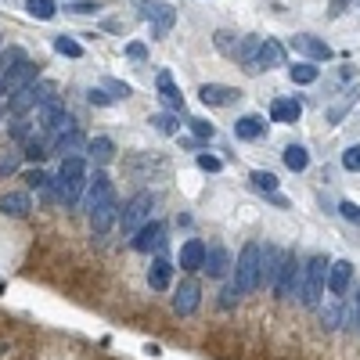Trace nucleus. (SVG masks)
Returning a JSON list of instances; mask_svg holds the SVG:
<instances>
[{"label": "nucleus", "instance_id": "09e8293b", "mask_svg": "<svg viewBox=\"0 0 360 360\" xmlns=\"http://www.w3.org/2000/svg\"><path fill=\"white\" fill-rule=\"evenodd\" d=\"M87 101H91V104H101V109H104V104H112V94H104V91L91 87V91H87Z\"/></svg>", "mask_w": 360, "mask_h": 360}, {"label": "nucleus", "instance_id": "39448f33", "mask_svg": "<svg viewBox=\"0 0 360 360\" xmlns=\"http://www.w3.org/2000/svg\"><path fill=\"white\" fill-rule=\"evenodd\" d=\"M40 126H44L47 141L54 144L58 137H65V134L76 130V119L61 109V101H54V104H44V109H40Z\"/></svg>", "mask_w": 360, "mask_h": 360}, {"label": "nucleus", "instance_id": "4468645a", "mask_svg": "<svg viewBox=\"0 0 360 360\" xmlns=\"http://www.w3.org/2000/svg\"><path fill=\"white\" fill-rule=\"evenodd\" d=\"M198 303H202V288H198V281H180V288L173 292V310L187 317V313L198 310Z\"/></svg>", "mask_w": 360, "mask_h": 360}, {"label": "nucleus", "instance_id": "20e7f679", "mask_svg": "<svg viewBox=\"0 0 360 360\" xmlns=\"http://www.w3.org/2000/svg\"><path fill=\"white\" fill-rule=\"evenodd\" d=\"M148 220H152V195H148V191L134 195L130 202H126V205L119 209V227H123V235H126V238H134V235H137V227H144Z\"/></svg>", "mask_w": 360, "mask_h": 360}, {"label": "nucleus", "instance_id": "9d476101", "mask_svg": "<svg viewBox=\"0 0 360 360\" xmlns=\"http://www.w3.org/2000/svg\"><path fill=\"white\" fill-rule=\"evenodd\" d=\"M281 267H285V252H281L278 245H267L263 256H260V285L278 288V281H281Z\"/></svg>", "mask_w": 360, "mask_h": 360}, {"label": "nucleus", "instance_id": "3c124183", "mask_svg": "<svg viewBox=\"0 0 360 360\" xmlns=\"http://www.w3.org/2000/svg\"><path fill=\"white\" fill-rule=\"evenodd\" d=\"M338 213H343L346 220H360V205H353V202H343V205H338Z\"/></svg>", "mask_w": 360, "mask_h": 360}, {"label": "nucleus", "instance_id": "f257e3e1", "mask_svg": "<svg viewBox=\"0 0 360 360\" xmlns=\"http://www.w3.org/2000/svg\"><path fill=\"white\" fill-rule=\"evenodd\" d=\"M58 101V83H51V79H44V83H29V87H22L18 94H11L8 97V112L15 116V119H22L26 112H33V109H44V104H54Z\"/></svg>", "mask_w": 360, "mask_h": 360}, {"label": "nucleus", "instance_id": "a211bd4d", "mask_svg": "<svg viewBox=\"0 0 360 360\" xmlns=\"http://www.w3.org/2000/svg\"><path fill=\"white\" fill-rule=\"evenodd\" d=\"M109 195H112V180H109V173H101V169H97L94 180H91V187H87V195H83V209L91 213V209L101 205Z\"/></svg>", "mask_w": 360, "mask_h": 360}, {"label": "nucleus", "instance_id": "423d86ee", "mask_svg": "<svg viewBox=\"0 0 360 360\" xmlns=\"http://www.w3.org/2000/svg\"><path fill=\"white\" fill-rule=\"evenodd\" d=\"M141 18L144 22H152V33L155 36H166L169 29H173V22H177V11L169 8V4H159V0H141Z\"/></svg>", "mask_w": 360, "mask_h": 360}, {"label": "nucleus", "instance_id": "f704fd0d", "mask_svg": "<svg viewBox=\"0 0 360 360\" xmlns=\"http://www.w3.org/2000/svg\"><path fill=\"white\" fill-rule=\"evenodd\" d=\"M54 51L65 54V58H83V44L72 36H54Z\"/></svg>", "mask_w": 360, "mask_h": 360}, {"label": "nucleus", "instance_id": "1a4fd4ad", "mask_svg": "<svg viewBox=\"0 0 360 360\" xmlns=\"http://www.w3.org/2000/svg\"><path fill=\"white\" fill-rule=\"evenodd\" d=\"M130 245L137 252H159L166 245V224L162 220H148L144 227H137V235L130 238Z\"/></svg>", "mask_w": 360, "mask_h": 360}, {"label": "nucleus", "instance_id": "6e6552de", "mask_svg": "<svg viewBox=\"0 0 360 360\" xmlns=\"http://www.w3.org/2000/svg\"><path fill=\"white\" fill-rule=\"evenodd\" d=\"M281 295V299H295V295L303 292V267L295 260V252H285V267H281V281L274 288Z\"/></svg>", "mask_w": 360, "mask_h": 360}, {"label": "nucleus", "instance_id": "4c0bfd02", "mask_svg": "<svg viewBox=\"0 0 360 360\" xmlns=\"http://www.w3.org/2000/svg\"><path fill=\"white\" fill-rule=\"evenodd\" d=\"M321 324H324V328H338V324H343V306H338V299L321 310Z\"/></svg>", "mask_w": 360, "mask_h": 360}, {"label": "nucleus", "instance_id": "bb28decb", "mask_svg": "<svg viewBox=\"0 0 360 360\" xmlns=\"http://www.w3.org/2000/svg\"><path fill=\"white\" fill-rule=\"evenodd\" d=\"M317 76H321V69H317L313 61H295V65H288V79L292 83H303V87H306V83H313Z\"/></svg>", "mask_w": 360, "mask_h": 360}, {"label": "nucleus", "instance_id": "9b49d317", "mask_svg": "<svg viewBox=\"0 0 360 360\" xmlns=\"http://www.w3.org/2000/svg\"><path fill=\"white\" fill-rule=\"evenodd\" d=\"M116 220H119V202H116V195H109L101 205L91 209V230H94V235H109V230L116 227Z\"/></svg>", "mask_w": 360, "mask_h": 360}, {"label": "nucleus", "instance_id": "72a5a7b5", "mask_svg": "<svg viewBox=\"0 0 360 360\" xmlns=\"http://www.w3.org/2000/svg\"><path fill=\"white\" fill-rule=\"evenodd\" d=\"M26 11H29L33 18H44V22H51V18L58 15L54 0H26Z\"/></svg>", "mask_w": 360, "mask_h": 360}, {"label": "nucleus", "instance_id": "473e14b6", "mask_svg": "<svg viewBox=\"0 0 360 360\" xmlns=\"http://www.w3.org/2000/svg\"><path fill=\"white\" fill-rule=\"evenodd\" d=\"M260 44H263V40H260V36H245V40H242V44H238V54H235V61H238V65H242V69H245V65H249V61H252V58H256V54H260Z\"/></svg>", "mask_w": 360, "mask_h": 360}, {"label": "nucleus", "instance_id": "6ab92c4d", "mask_svg": "<svg viewBox=\"0 0 360 360\" xmlns=\"http://www.w3.org/2000/svg\"><path fill=\"white\" fill-rule=\"evenodd\" d=\"M263 134H267V119L256 116V112H249V116H242L235 123V137L238 141H260Z\"/></svg>", "mask_w": 360, "mask_h": 360}, {"label": "nucleus", "instance_id": "79ce46f5", "mask_svg": "<svg viewBox=\"0 0 360 360\" xmlns=\"http://www.w3.org/2000/svg\"><path fill=\"white\" fill-rule=\"evenodd\" d=\"M101 8H104L101 0H76V4H69L72 15H94V11H101Z\"/></svg>", "mask_w": 360, "mask_h": 360}, {"label": "nucleus", "instance_id": "c9c22d12", "mask_svg": "<svg viewBox=\"0 0 360 360\" xmlns=\"http://www.w3.org/2000/svg\"><path fill=\"white\" fill-rule=\"evenodd\" d=\"M238 44H242V40H238L235 33H227V29H220V33H217V47H220L224 54L235 58V54H238Z\"/></svg>", "mask_w": 360, "mask_h": 360}, {"label": "nucleus", "instance_id": "0eeeda50", "mask_svg": "<svg viewBox=\"0 0 360 360\" xmlns=\"http://www.w3.org/2000/svg\"><path fill=\"white\" fill-rule=\"evenodd\" d=\"M278 65H285V47L278 44V40H270V36H267L263 44H260V54L245 65V72H249V76H260V72L278 69Z\"/></svg>", "mask_w": 360, "mask_h": 360}, {"label": "nucleus", "instance_id": "2f4dec72", "mask_svg": "<svg viewBox=\"0 0 360 360\" xmlns=\"http://www.w3.org/2000/svg\"><path fill=\"white\" fill-rule=\"evenodd\" d=\"M252 187H256V191H263V195H274L278 191V177L270 173V169H252Z\"/></svg>", "mask_w": 360, "mask_h": 360}, {"label": "nucleus", "instance_id": "f3484780", "mask_svg": "<svg viewBox=\"0 0 360 360\" xmlns=\"http://www.w3.org/2000/svg\"><path fill=\"white\" fill-rule=\"evenodd\" d=\"M202 267H205V242L187 238V242H184V249H180V270L195 274V270H202Z\"/></svg>", "mask_w": 360, "mask_h": 360}, {"label": "nucleus", "instance_id": "dca6fc26", "mask_svg": "<svg viewBox=\"0 0 360 360\" xmlns=\"http://www.w3.org/2000/svg\"><path fill=\"white\" fill-rule=\"evenodd\" d=\"M198 97H202L205 104H213V109H224V104H235L242 94H238L235 87H224V83H205V87L198 91Z\"/></svg>", "mask_w": 360, "mask_h": 360}, {"label": "nucleus", "instance_id": "393cba45", "mask_svg": "<svg viewBox=\"0 0 360 360\" xmlns=\"http://www.w3.org/2000/svg\"><path fill=\"white\" fill-rule=\"evenodd\" d=\"M58 180H87V159L83 155H65L58 166Z\"/></svg>", "mask_w": 360, "mask_h": 360}, {"label": "nucleus", "instance_id": "f8f14e48", "mask_svg": "<svg viewBox=\"0 0 360 360\" xmlns=\"http://www.w3.org/2000/svg\"><path fill=\"white\" fill-rule=\"evenodd\" d=\"M350 281H353V263L350 260H335L328 267V292L335 295V299H343V295L350 292Z\"/></svg>", "mask_w": 360, "mask_h": 360}, {"label": "nucleus", "instance_id": "a878e982", "mask_svg": "<svg viewBox=\"0 0 360 360\" xmlns=\"http://www.w3.org/2000/svg\"><path fill=\"white\" fill-rule=\"evenodd\" d=\"M285 166L292 169V173H303V169L310 166V152L303 144H288L285 148Z\"/></svg>", "mask_w": 360, "mask_h": 360}, {"label": "nucleus", "instance_id": "7c9ffc66", "mask_svg": "<svg viewBox=\"0 0 360 360\" xmlns=\"http://www.w3.org/2000/svg\"><path fill=\"white\" fill-rule=\"evenodd\" d=\"M51 148H54V152H61V159H65V155H79V148H83V134H79V130H72V134H65V137H58Z\"/></svg>", "mask_w": 360, "mask_h": 360}, {"label": "nucleus", "instance_id": "b1692460", "mask_svg": "<svg viewBox=\"0 0 360 360\" xmlns=\"http://www.w3.org/2000/svg\"><path fill=\"white\" fill-rule=\"evenodd\" d=\"M159 97L166 101V109H173V112L184 109V94L177 91V83H173L169 72H159Z\"/></svg>", "mask_w": 360, "mask_h": 360}, {"label": "nucleus", "instance_id": "a19ab883", "mask_svg": "<svg viewBox=\"0 0 360 360\" xmlns=\"http://www.w3.org/2000/svg\"><path fill=\"white\" fill-rule=\"evenodd\" d=\"M18 162H22V155H18V152H4V155H0V177L15 173V169H18Z\"/></svg>", "mask_w": 360, "mask_h": 360}, {"label": "nucleus", "instance_id": "ddd939ff", "mask_svg": "<svg viewBox=\"0 0 360 360\" xmlns=\"http://www.w3.org/2000/svg\"><path fill=\"white\" fill-rule=\"evenodd\" d=\"M36 79V65L26 58L22 65H15L11 72H8V79H4V87H0V97H11V94H18L22 87H29V83Z\"/></svg>", "mask_w": 360, "mask_h": 360}, {"label": "nucleus", "instance_id": "c756f323", "mask_svg": "<svg viewBox=\"0 0 360 360\" xmlns=\"http://www.w3.org/2000/svg\"><path fill=\"white\" fill-rule=\"evenodd\" d=\"M87 155H91L94 162H109V159L116 155V144H112L109 137H94V141L87 144Z\"/></svg>", "mask_w": 360, "mask_h": 360}, {"label": "nucleus", "instance_id": "49530a36", "mask_svg": "<svg viewBox=\"0 0 360 360\" xmlns=\"http://www.w3.org/2000/svg\"><path fill=\"white\" fill-rule=\"evenodd\" d=\"M26 180H29V187H47V184H51V177H47L40 166H36V169H29V173H26Z\"/></svg>", "mask_w": 360, "mask_h": 360}, {"label": "nucleus", "instance_id": "cd10ccee", "mask_svg": "<svg viewBox=\"0 0 360 360\" xmlns=\"http://www.w3.org/2000/svg\"><path fill=\"white\" fill-rule=\"evenodd\" d=\"M26 61V51L22 47H8V51H0V87H4V79L15 65H22Z\"/></svg>", "mask_w": 360, "mask_h": 360}, {"label": "nucleus", "instance_id": "603ef678", "mask_svg": "<svg viewBox=\"0 0 360 360\" xmlns=\"http://www.w3.org/2000/svg\"><path fill=\"white\" fill-rule=\"evenodd\" d=\"M346 4H350V0H335V11H343Z\"/></svg>", "mask_w": 360, "mask_h": 360}, {"label": "nucleus", "instance_id": "412c9836", "mask_svg": "<svg viewBox=\"0 0 360 360\" xmlns=\"http://www.w3.org/2000/svg\"><path fill=\"white\" fill-rule=\"evenodd\" d=\"M169 281H173V263H169L166 256L152 260V270H148V285H152L155 292H166Z\"/></svg>", "mask_w": 360, "mask_h": 360}, {"label": "nucleus", "instance_id": "2eb2a0df", "mask_svg": "<svg viewBox=\"0 0 360 360\" xmlns=\"http://www.w3.org/2000/svg\"><path fill=\"white\" fill-rule=\"evenodd\" d=\"M292 47L299 51V54H306L310 61H328L331 58V47L324 44V40H317V36H292Z\"/></svg>", "mask_w": 360, "mask_h": 360}, {"label": "nucleus", "instance_id": "ea45409f", "mask_svg": "<svg viewBox=\"0 0 360 360\" xmlns=\"http://www.w3.org/2000/svg\"><path fill=\"white\" fill-rule=\"evenodd\" d=\"M187 123H191V134H195V141H209V137L217 134V126H213V123H205V119H187Z\"/></svg>", "mask_w": 360, "mask_h": 360}, {"label": "nucleus", "instance_id": "de8ad7c7", "mask_svg": "<svg viewBox=\"0 0 360 360\" xmlns=\"http://www.w3.org/2000/svg\"><path fill=\"white\" fill-rule=\"evenodd\" d=\"M126 58H134V61H148V47L141 44V40H134V44H126Z\"/></svg>", "mask_w": 360, "mask_h": 360}, {"label": "nucleus", "instance_id": "a18cd8bd", "mask_svg": "<svg viewBox=\"0 0 360 360\" xmlns=\"http://www.w3.org/2000/svg\"><path fill=\"white\" fill-rule=\"evenodd\" d=\"M198 169H205V173H220V169H224V162L217 159V155H198Z\"/></svg>", "mask_w": 360, "mask_h": 360}, {"label": "nucleus", "instance_id": "37998d69", "mask_svg": "<svg viewBox=\"0 0 360 360\" xmlns=\"http://www.w3.org/2000/svg\"><path fill=\"white\" fill-rule=\"evenodd\" d=\"M343 166L350 169V173H357V169H360V144H353V148H346V152H343Z\"/></svg>", "mask_w": 360, "mask_h": 360}, {"label": "nucleus", "instance_id": "c03bdc74", "mask_svg": "<svg viewBox=\"0 0 360 360\" xmlns=\"http://www.w3.org/2000/svg\"><path fill=\"white\" fill-rule=\"evenodd\" d=\"M238 299H242V292H238V285H227V288L220 292V306H224V310H230V306H235Z\"/></svg>", "mask_w": 360, "mask_h": 360}, {"label": "nucleus", "instance_id": "5701e85b", "mask_svg": "<svg viewBox=\"0 0 360 360\" xmlns=\"http://www.w3.org/2000/svg\"><path fill=\"white\" fill-rule=\"evenodd\" d=\"M33 209L29 195L26 191H8V195H0V213L4 217H26Z\"/></svg>", "mask_w": 360, "mask_h": 360}, {"label": "nucleus", "instance_id": "7ed1b4c3", "mask_svg": "<svg viewBox=\"0 0 360 360\" xmlns=\"http://www.w3.org/2000/svg\"><path fill=\"white\" fill-rule=\"evenodd\" d=\"M328 267H331L328 256H313L303 267V292H299L303 306H317V303H321V295L328 288Z\"/></svg>", "mask_w": 360, "mask_h": 360}, {"label": "nucleus", "instance_id": "f03ea898", "mask_svg": "<svg viewBox=\"0 0 360 360\" xmlns=\"http://www.w3.org/2000/svg\"><path fill=\"white\" fill-rule=\"evenodd\" d=\"M260 256H263V245L260 242H249L238 252V263H235V285L242 295H249L252 288H260Z\"/></svg>", "mask_w": 360, "mask_h": 360}, {"label": "nucleus", "instance_id": "c85d7f7f", "mask_svg": "<svg viewBox=\"0 0 360 360\" xmlns=\"http://www.w3.org/2000/svg\"><path fill=\"white\" fill-rule=\"evenodd\" d=\"M83 184L87 180H58V202L61 205H76L83 195Z\"/></svg>", "mask_w": 360, "mask_h": 360}, {"label": "nucleus", "instance_id": "aec40b11", "mask_svg": "<svg viewBox=\"0 0 360 360\" xmlns=\"http://www.w3.org/2000/svg\"><path fill=\"white\" fill-rule=\"evenodd\" d=\"M230 267H235V263H230V252L224 245H209L205 249V267L202 270H209V278H224Z\"/></svg>", "mask_w": 360, "mask_h": 360}, {"label": "nucleus", "instance_id": "8fccbe9b", "mask_svg": "<svg viewBox=\"0 0 360 360\" xmlns=\"http://www.w3.org/2000/svg\"><path fill=\"white\" fill-rule=\"evenodd\" d=\"M104 87L112 91V97H126V94H130V87H126V83H119V79H109Z\"/></svg>", "mask_w": 360, "mask_h": 360}, {"label": "nucleus", "instance_id": "58836bf2", "mask_svg": "<svg viewBox=\"0 0 360 360\" xmlns=\"http://www.w3.org/2000/svg\"><path fill=\"white\" fill-rule=\"evenodd\" d=\"M51 152H47V141H26V159H33V162H44Z\"/></svg>", "mask_w": 360, "mask_h": 360}, {"label": "nucleus", "instance_id": "4be33fe9", "mask_svg": "<svg viewBox=\"0 0 360 360\" xmlns=\"http://www.w3.org/2000/svg\"><path fill=\"white\" fill-rule=\"evenodd\" d=\"M299 116H303V104L295 101V97H278V101L270 104V119L274 123H295Z\"/></svg>", "mask_w": 360, "mask_h": 360}, {"label": "nucleus", "instance_id": "e433bc0d", "mask_svg": "<svg viewBox=\"0 0 360 360\" xmlns=\"http://www.w3.org/2000/svg\"><path fill=\"white\" fill-rule=\"evenodd\" d=\"M152 126H155L159 134H177V130H180L177 116H169V112H162V116H152Z\"/></svg>", "mask_w": 360, "mask_h": 360}]
</instances>
